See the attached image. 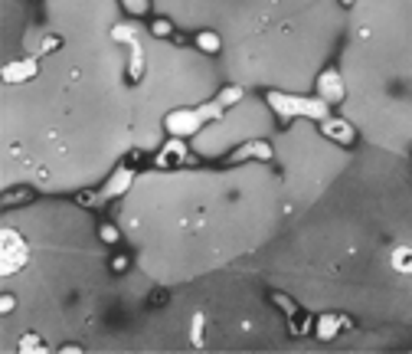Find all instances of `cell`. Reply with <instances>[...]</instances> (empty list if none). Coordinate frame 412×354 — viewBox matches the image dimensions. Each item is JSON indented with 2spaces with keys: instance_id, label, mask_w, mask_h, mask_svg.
<instances>
[{
  "instance_id": "obj_1",
  "label": "cell",
  "mask_w": 412,
  "mask_h": 354,
  "mask_svg": "<svg viewBox=\"0 0 412 354\" xmlns=\"http://www.w3.org/2000/svg\"><path fill=\"white\" fill-rule=\"evenodd\" d=\"M102 240H105V243H115V240H118V230H115V226H102Z\"/></svg>"
}]
</instances>
